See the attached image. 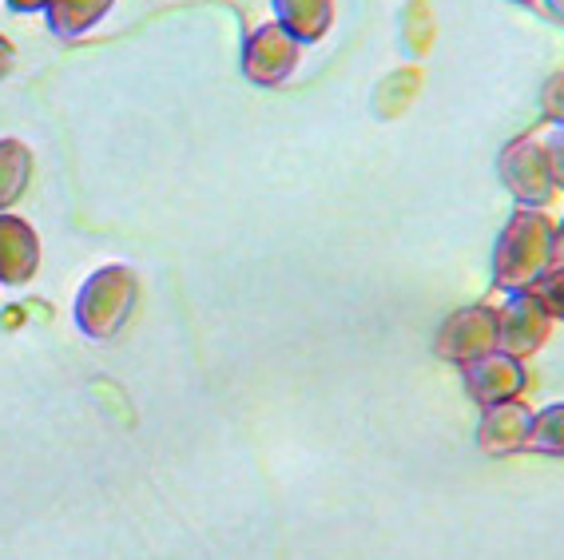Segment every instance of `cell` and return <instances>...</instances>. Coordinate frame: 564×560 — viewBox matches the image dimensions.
Listing matches in <instances>:
<instances>
[{
	"instance_id": "obj_7",
	"label": "cell",
	"mask_w": 564,
	"mask_h": 560,
	"mask_svg": "<svg viewBox=\"0 0 564 560\" xmlns=\"http://www.w3.org/2000/svg\"><path fill=\"white\" fill-rule=\"evenodd\" d=\"M465 390L474 394L481 406H497V401H509L524 390V366L521 358H509L501 351H489L481 358L465 362Z\"/></svg>"
},
{
	"instance_id": "obj_13",
	"label": "cell",
	"mask_w": 564,
	"mask_h": 560,
	"mask_svg": "<svg viewBox=\"0 0 564 560\" xmlns=\"http://www.w3.org/2000/svg\"><path fill=\"white\" fill-rule=\"evenodd\" d=\"M561 406L544 413H533V426H529V438H524V450H536V453H553L561 457Z\"/></svg>"
},
{
	"instance_id": "obj_9",
	"label": "cell",
	"mask_w": 564,
	"mask_h": 560,
	"mask_svg": "<svg viewBox=\"0 0 564 560\" xmlns=\"http://www.w3.org/2000/svg\"><path fill=\"white\" fill-rule=\"evenodd\" d=\"M529 426H533V410H529L524 401L509 398V401H497V406H485L481 430H477V445H481V453H494V457L524 450Z\"/></svg>"
},
{
	"instance_id": "obj_10",
	"label": "cell",
	"mask_w": 564,
	"mask_h": 560,
	"mask_svg": "<svg viewBox=\"0 0 564 560\" xmlns=\"http://www.w3.org/2000/svg\"><path fill=\"white\" fill-rule=\"evenodd\" d=\"M274 24L299 44H318L334 24V0H271Z\"/></svg>"
},
{
	"instance_id": "obj_5",
	"label": "cell",
	"mask_w": 564,
	"mask_h": 560,
	"mask_svg": "<svg viewBox=\"0 0 564 560\" xmlns=\"http://www.w3.org/2000/svg\"><path fill=\"white\" fill-rule=\"evenodd\" d=\"M553 322L556 314L536 294H513L505 311H497V351L509 358H529L549 342Z\"/></svg>"
},
{
	"instance_id": "obj_12",
	"label": "cell",
	"mask_w": 564,
	"mask_h": 560,
	"mask_svg": "<svg viewBox=\"0 0 564 560\" xmlns=\"http://www.w3.org/2000/svg\"><path fill=\"white\" fill-rule=\"evenodd\" d=\"M32 180V151L24 140H0V211H12V203L29 191Z\"/></svg>"
},
{
	"instance_id": "obj_17",
	"label": "cell",
	"mask_w": 564,
	"mask_h": 560,
	"mask_svg": "<svg viewBox=\"0 0 564 560\" xmlns=\"http://www.w3.org/2000/svg\"><path fill=\"white\" fill-rule=\"evenodd\" d=\"M544 12H553V21H561V0H544Z\"/></svg>"
},
{
	"instance_id": "obj_1",
	"label": "cell",
	"mask_w": 564,
	"mask_h": 560,
	"mask_svg": "<svg viewBox=\"0 0 564 560\" xmlns=\"http://www.w3.org/2000/svg\"><path fill=\"white\" fill-rule=\"evenodd\" d=\"M561 270V227L541 207L513 211L494 250V282L501 291L533 294Z\"/></svg>"
},
{
	"instance_id": "obj_3",
	"label": "cell",
	"mask_w": 564,
	"mask_h": 560,
	"mask_svg": "<svg viewBox=\"0 0 564 560\" xmlns=\"http://www.w3.org/2000/svg\"><path fill=\"white\" fill-rule=\"evenodd\" d=\"M135 302H140V274L123 262H108L84 279L76 294V326L91 342H108L128 326Z\"/></svg>"
},
{
	"instance_id": "obj_11",
	"label": "cell",
	"mask_w": 564,
	"mask_h": 560,
	"mask_svg": "<svg viewBox=\"0 0 564 560\" xmlns=\"http://www.w3.org/2000/svg\"><path fill=\"white\" fill-rule=\"evenodd\" d=\"M116 9V0H48L44 4V21L52 36L61 41H80L96 24Z\"/></svg>"
},
{
	"instance_id": "obj_16",
	"label": "cell",
	"mask_w": 564,
	"mask_h": 560,
	"mask_svg": "<svg viewBox=\"0 0 564 560\" xmlns=\"http://www.w3.org/2000/svg\"><path fill=\"white\" fill-rule=\"evenodd\" d=\"M44 4H48V0H9L12 12H44Z\"/></svg>"
},
{
	"instance_id": "obj_4",
	"label": "cell",
	"mask_w": 564,
	"mask_h": 560,
	"mask_svg": "<svg viewBox=\"0 0 564 560\" xmlns=\"http://www.w3.org/2000/svg\"><path fill=\"white\" fill-rule=\"evenodd\" d=\"M299 61H303V44L274 21L251 29L247 41H242V76L254 88H279L299 68Z\"/></svg>"
},
{
	"instance_id": "obj_6",
	"label": "cell",
	"mask_w": 564,
	"mask_h": 560,
	"mask_svg": "<svg viewBox=\"0 0 564 560\" xmlns=\"http://www.w3.org/2000/svg\"><path fill=\"white\" fill-rule=\"evenodd\" d=\"M434 351H437V358L457 362V366L497 351V311L494 306H465V311H454L437 326Z\"/></svg>"
},
{
	"instance_id": "obj_8",
	"label": "cell",
	"mask_w": 564,
	"mask_h": 560,
	"mask_svg": "<svg viewBox=\"0 0 564 560\" xmlns=\"http://www.w3.org/2000/svg\"><path fill=\"white\" fill-rule=\"evenodd\" d=\"M41 270V239L29 219L0 211V282L4 287H24Z\"/></svg>"
},
{
	"instance_id": "obj_15",
	"label": "cell",
	"mask_w": 564,
	"mask_h": 560,
	"mask_svg": "<svg viewBox=\"0 0 564 560\" xmlns=\"http://www.w3.org/2000/svg\"><path fill=\"white\" fill-rule=\"evenodd\" d=\"M553 100V123H561V72L553 76V84L544 88V104Z\"/></svg>"
},
{
	"instance_id": "obj_2",
	"label": "cell",
	"mask_w": 564,
	"mask_h": 560,
	"mask_svg": "<svg viewBox=\"0 0 564 560\" xmlns=\"http://www.w3.org/2000/svg\"><path fill=\"white\" fill-rule=\"evenodd\" d=\"M561 123H553L549 131H529V136L501 148L497 175H501V183L521 207H544L561 191Z\"/></svg>"
},
{
	"instance_id": "obj_18",
	"label": "cell",
	"mask_w": 564,
	"mask_h": 560,
	"mask_svg": "<svg viewBox=\"0 0 564 560\" xmlns=\"http://www.w3.org/2000/svg\"><path fill=\"white\" fill-rule=\"evenodd\" d=\"M513 4H524V9H536V12H544V0H513Z\"/></svg>"
},
{
	"instance_id": "obj_14",
	"label": "cell",
	"mask_w": 564,
	"mask_h": 560,
	"mask_svg": "<svg viewBox=\"0 0 564 560\" xmlns=\"http://www.w3.org/2000/svg\"><path fill=\"white\" fill-rule=\"evenodd\" d=\"M12 64H17V49H12L9 36H0V80H9Z\"/></svg>"
}]
</instances>
